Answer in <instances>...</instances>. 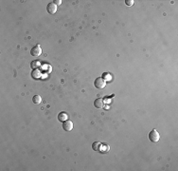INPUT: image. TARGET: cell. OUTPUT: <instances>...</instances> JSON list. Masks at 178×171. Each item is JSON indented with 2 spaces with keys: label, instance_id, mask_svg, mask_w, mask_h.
I'll list each match as a JSON object with an SVG mask.
<instances>
[{
  "label": "cell",
  "instance_id": "obj_7",
  "mask_svg": "<svg viewBox=\"0 0 178 171\" xmlns=\"http://www.w3.org/2000/svg\"><path fill=\"white\" fill-rule=\"evenodd\" d=\"M58 119L59 121H61V122H66V121L68 119V115H67L66 112H60L58 115Z\"/></svg>",
  "mask_w": 178,
  "mask_h": 171
},
{
  "label": "cell",
  "instance_id": "obj_6",
  "mask_svg": "<svg viewBox=\"0 0 178 171\" xmlns=\"http://www.w3.org/2000/svg\"><path fill=\"white\" fill-rule=\"evenodd\" d=\"M94 105L97 109H103L104 108V101L101 98H98L94 101Z\"/></svg>",
  "mask_w": 178,
  "mask_h": 171
},
{
  "label": "cell",
  "instance_id": "obj_12",
  "mask_svg": "<svg viewBox=\"0 0 178 171\" xmlns=\"http://www.w3.org/2000/svg\"><path fill=\"white\" fill-rule=\"evenodd\" d=\"M134 3H135L134 0H125V4L127 5V6H133Z\"/></svg>",
  "mask_w": 178,
  "mask_h": 171
},
{
  "label": "cell",
  "instance_id": "obj_4",
  "mask_svg": "<svg viewBox=\"0 0 178 171\" xmlns=\"http://www.w3.org/2000/svg\"><path fill=\"white\" fill-rule=\"evenodd\" d=\"M74 127V124L69 120H66V122H64V124H63V128H64V130H66V131H71Z\"/></svg>",
  "mask_w": 178,
  "mask_h": 171
},
{
  "label": "cell",
  "instance_id": "obj_1",
  "mask_svg": "<svg viewBox=\"0 0 178 171\" xmlns=\"http://www.w3.org/2000/svg\"><path fill=\"white\" fill-rule=\"evenodd\" d=\"M149 139L153 143H157L160 140V135L156 129H153L151 132L149 133Z\"/></svg>",
  "mask_w": 178,
  "mask_h": 171
},
{
  "label": "cell",
  "instance_id": "obj_3",
  "mask_svg": "<svg viewBox=\"0 0 178 171\" xmlns=\"http://www.w3.org/2000/svg\"><path fill=\"white\" fill-rule=\"evenodd\" d=\"M42 53V49L39 45H36L31 50V54L32 56H40Z\"/></svg>",
  "mask_w": 178,
  "mask_h": 171
},
{
  "label": "cell",
  "instance_id": "obj_2",
  "mask_svg": "<svg viewBox=\"0 0 178 171\" xmlns=\"http://www.w3.org/2000/svg\"><path fill=\"white\" fill-rule=\"evenodd\" d=\"M105 85H106V82H105V80L103 78H101V77L97 78V79L95 80V82H94V86H95L97 89H103L105 87Z\"/></svg>",
  "mask_w": 178,
  "mask_h": 171
},
{
  "label": "cell",
  "instance_id": "obj_11",
  "mask_svg": "<svg viewBox=\"0 0 178 171\" xmlns=\"http://www.w3.org/2000/svg\"><path fill=\"white\" fill-rule=\"evenodd\" d=\"M100 145H101V144H100V143H97V142H95L92 146H93V149L95 150V151H100V147H101Z\"/></svg>",
  "mask_w": 178,
  "mask_h": 171
},
{
  "label": "cell",
  "instance_id": "obj_10",
  "mask_svg": "<svg viewBox=\"0 0 178 171\" xmlns=\"http://www.w3.org/2000/svg\"><path fill=\"white\" fill-rule=\"evenodd\" d=\"M40 66H41V64H40L39 61H32L31 62V68L33 70H36V68H39Z\"/></svg>",
  "mask_w": 178,
  "mask_h": 171
},
{
  "label": "cell",
  "instance_id": "obj_13",
  "mask_svg": "<svg viewBox=\"0 0 178 171\" xmlns=\"http://www.w3.org/2000/svg\"><path fill=\"white\" fill-rule=\"evenodd\" d=\"M53 3H54L56 6H60V5L62 4V1H61V0H54Z\"/></svg>",
  "mask_w": 178,
  "mask_h": 171
},
{
  "label": "cell",
  "instance_id": "obj_5",
  "mask_svg": "<svg viewBox=\"0 0 178 171\" xmlns=\"http://www.w3.org/2000/svg\"><path fill=\"white\" fill-rule=\"evenodd\" d=\"M47 12H48V13H50V14H54L55 12H57V6H56L53 2H50V3H48V4H47Z\"/></svg>",
  "mask_w": 178,
  "mask_h": 171
},
{
  "label": "cell",
  "instance_id": "obj_9",
  "mask_svg": "<svg viewBox=\"0 0 178 171\" xmlns=\"http://www.w3.org/2000/svg\"><path fill=\"white\" fill-rule=\"evenodd\" d=\"M32 102H33V104H35V105H39L42 102V98H41L40 95H34L33 98H32Z\"/></svg>",
  "mask_w": 178,
  "mask_h": 171
},
{
  "label": "cell",
  "instance_id": "obj_8",
  "mask_svg": "<svg viewBox=\"0 0 178 171\" xmlns=\"http://www.w3.org/2000/svg\"><path fill=\"white\" fill-rule=\"evenodd\" d=\"M31 77L33 78V79H39V78L41 77V72H40V70H32V72H31Z\"/></svg>",
  "mask_w": 178,
  "mask_h": 171
}]
</instances>
